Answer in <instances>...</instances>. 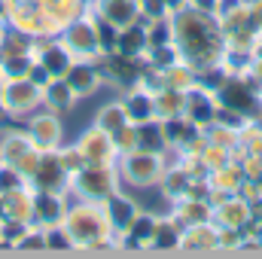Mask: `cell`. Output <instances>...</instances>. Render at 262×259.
Returning <instances> with one entry per match:
<instances>
[{
    "instance_id": "obj_2",
    "label": "cell",
    "mask_w": 262,
    "mask_h": 259,
    "mask_svg": "<svg viewBox=\"0 0 262 259\" xmlns=\"http://www.w3.org/2000/svg\"><path fill=\"white\" fill-rule=\"evenodd\" d=\"M52 70H61V55H52Z\"/></svg>"
},
{
    "instance_id": "obj_1",
    "label": "cell",
    "mask_w": 262,
    "mask_h": 259,
    "mask_svg": "<svg viewBox=\"0 0 262 259\" xmlns=\"http://www.w3.org/2000/svg\"><path fill=\"white\" fill-rule=\"evenodd\" d=\"M128 210H131L128 204H116V220H119V223H128V220H131Z\"/></svg>"
}]
</instances>
